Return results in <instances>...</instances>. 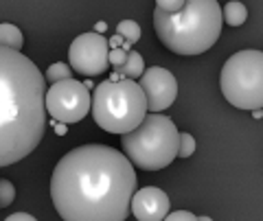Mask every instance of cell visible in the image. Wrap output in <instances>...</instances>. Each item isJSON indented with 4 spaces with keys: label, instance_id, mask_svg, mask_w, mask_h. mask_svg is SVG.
I'll return each mask as SVG.
<instances>
[{
    "label": "cell",
    "instance_id": "30bf717a",
    "mask_svg": "<svg viewBox=\"0 0 263 221\" xmlns=\"http://www.w3.org/2000/svg\"><path fill=\"white\" fill-rule=\"evenodd\" d=\"M169 195L156 186L138 188L132 197V212L138 221H162L169 215Z\"/></svg>",
    "mask_w": 263,
    "mask_h": 221
},
{
    "label": "cell",
    "instance_id": "e0dca14e",
    "mask_svg": "<svg viewBox=\"0 0 263 221\" xmlns=\"http://www.w3.org/2000/svg\"><path fill=\"white\" fill-rule=\"evenodd\" d=\"M195 151V138L191 134H180V149H178V158H191Z\"/></svg>",
    "mask_w": 263,
    "mask_h": 221
},
{
    "label": "cell",
    "instance_id": "52a82bcc",
    "mask_svg": "<svg viewBox=\"0 0 263 221\" xmlns=\"http://www.w3.org/2000/svg\"><path fill=\"white\" fill-rule=\"evenodd\" d=\"M46 114L57 123L72 125L79 123L92 108V94L90 90L77 79L57 81L46 90L44 96Z\"/></svg>",
    "mask_w": 263,
    "mask_h": 221
},
{
    "label": "cell",
    "instance_id": "6da1fadb",
    "mask_svg": "<svg viewBox=\"0 0 263 221\" xmlns=\"http://www.w3.org/2000/svg\"><path fill=\"white\" fill-rule=\"evenodd\" d=\"M134 193V167L108 145L75 147L53 169L51 199L64 221H125Z\"/></svg>",
    "mask_w": 263,
    "mask_h": 221
},
{
    "label": "cell",
    "instance_id": "4fadbf2b",
    "mask_svg": "<svg viewBox=\"0 0 263 221\" xmlns=\"http://www.w3.org/2000/svg\"><path fill=\"white\" fill-rule=\"evenodd\" d=\"M143 72H145L143 55H141V53H136V51H129V53H127L125 64H123V68L119 70V75H121L123 79H132V81H136V79H141Z\"/></svg>",
    "mask_w": 263,
    "mask_h": 221
},
{
    "label": "cell",
    "instance_id": "7c38bea8",
    "mask_svg": "<svg viewBox=\"0 0 263 221\" xmlns=\"http://www.w3.org/2000/svg\"><path fill=\"white\" fill-rule=\"evenodd\" d=\"M22 44H24L22 31L15 24H9V22L0 24V46L11 48V51H20Z\"/></svg>",
    "mask_w": 263,
    "mask_h": 221
},
{
    "label": "cell",
    "instance_id": "277c9868",
    "mask_svg": "<svg viewBox=\"0 0 263 221\" xmlns=\"http://www.w3.org/2000/svg\"><path fill=\"white\" fill-rule=\"evenodd\" d=\"M121 147L132 167L143 171H160L178 158L180 132L169 116L147 114L136 129L121 136Z\"/></svg>",
    "mask_w": 263,
    "mask_h": 221
},
{
    "label": "cell",
    "instance_id": "5b68a950",
    "mask_svg": "<svg viewBox=\"0 0 263 221\" xmlns=\"http://www.w3.org/2000/svg\"><path fill=\"white\" fill-rule=\"evenodd\" d=\"M95 123L108 134H127L147 116V99L138 81H101L92 92Z\"/></svg>",
    "mask_w": 263,
    "mask_h": 221
},
{
    "label": "cell",
    "instance_id": "ac0fdd59",
    "mask_svg": "<svg viewBox=\"0 0 263 221\" xmlns=\"http://www.w3.org/2000/svg\"><path fill=\"white\" fill-rule=\"evenodd\" d=\"M186 0H156V9H160L164 13H178L184 7Z\"/></svg>",
    "mask_w": 263,
    "mask_h": 221
},
{
    "label": "cell",
    "instance_id": "5bb4252c",
    "mask_svg": "<svg viewBox=\"0 0 263 221\" xmlns=\"http://www.w3.org/2000/svg\"><path fill=\"white\" fill-rule=\"evenodd\" d=\"M44 79H46L51 86L57 84V81L72 79V68L68 66V64H64V62H55V64H51V66H48Z\"/></svg>",
    "mask_w": 263,
    "mask_h": 221
},
{
    "label": "cell",
    "instance_id": "cb8c5ba5",
    "mask_svg": "<svg viewBox=\"0 0 263 221\" xmlns=\"http://www.w3.org/2000/svg\"><path fill=\"white\" fill-rule=\"evenodd\" d=\"M95 33H99V35H101V33H105V31H108V24H105V22H97L95 24Z\"/></svg>",
    "mask_w": 263,
    "mask_h": 221
},
{
    "label": "cell",
    "instance_id": "2e32d148",
    "mask_svg": "<svg viewBox=\"0 0 263 221\" xmlns=\"http://www.w3.org/2000/svg\"><path fill=\"white\" fill-rule=\"evenodd\" d=\"M13 199H15V186L9 182V179L0 177V208L11 206Z\"/></svg>",
    "mask_w": 263,
    "mask_h": 221
},
{
    "label": "cell",
    "instance_id": "484cf974",
    "mask_svg": "<svg viewBox=\"0 0 263 221\" xmlns=\"http://www.w3.org/2000/svg\"><path fill=\"white\" fill-rule=\"evenodd\" d=\"M197 219H200V221H213L211 217H206V215H202V217H197Z\"/></svg>",
    "mask_w": 263,
    "mask_h": 221
},
{
    "label": "cell",
    "instance_id": "3957f363",
    "mask_svg": "<svg viewBox=\"0 0 263 221\" xmlns=\"http://www.w3.org/2000/svg\"><path fill=\"white\" fill-rule=\"evenodd\" d=\"M221 9L217 0H186L178 13L154 9L158 39L176 55H202L221 35Z\"/></svg>",
    "mask_w": 263,
    "mask_h": 221
},
{
    "label": "cell",
    "instance_id": "603a6c76",
    "mask_svg": "<svg viewBox=\"0 0 263 221\" xmlns=\"http://www.w3.org/2000/svg\"><path fill=\"white\" fill-rule=\"evenodd\" d=\"M51 125L55 127V134H57V136H64V134H66V125H64V123H57V120H51Z\"/></svg>",
    "mask_w": 263,
    "mask_h": 221
},
{
    "label": "cell",
    "instance_id": "9c48e42d",
    "mask_svg": "<svg viewBox=\"0 0 263 221\" xmlns=\"http://www.w3.org/2000/svg\"><path fill=\"white\" fill-rule=\"evenodd\" d=\"M138 86H141L147 99V112L152 114H160L162 110L171 108L178 96L176 77L167 68H160V66L145 68L141 79H138Z\"/></svg>",
    "mask_w": 263,
    "mask_h": 221
},
{
    "label": "cell",
    "instance_id": "ffe728a7",
    "mask_svg": "<svg viewBox=\"0 0 263 221\" xmlns=\"http://www.w3.org/2000/svg\"><path fill=\"white\" fill-rule=\"evenodd\" d=\"M162 221H200L193 212H189V210H176V212H171V215H167Z\"/></svg>",
    "mask_w": 263,
    "mask_h": 221
},
{
    "label": "cell",
    "instance_id": "7402d4cb",
    "mask_svg": "<svg viewBox=\"0 0 263 221\" xmlns=\"http://www.w3.org/2000/svg\"><path fill=\"white\" fill-rule=\"evenodd\" d=\"M123 42H125V39H123L121 35H114V37L110 39V42H108V46H110V51H112V48H121V46H123Z\"/></svg>",
    "mask_w": 263,
    "mask_h": 221
},
{
    "label": "cell",
    "instance_id": "8992f818",
    "mask_svg": "<svg viewBox=\"0 0 263 221\" xmlns=\"http://www.w3.org/2000/svg\"><path fill=\"white\" fill-rule=\"evenodd\" d=\"M224 99L237 110H263V53L239 51L230 55L219 75Z\"/></svg>",
    "mask_w": 263,
    "mask_h": 221
},
{
    "label": "cell",
    "instance_id": "d4e9b609",
    "mask_svg": "<svg viewBox=\"0 0 263 221\" xmlns=\"http://www.w3.org/2000/svg\"><path fill=\"white\" fill-rule=\"evenodd\" d=\"M252 114H254V118H261L263 116V110H254Z\"/></svg>",
    "mask_w": 263,
    "mask_h": 221
},
{
    "label": "cell",
    "instance_id": "8fae6325",
    "mask_svg": "<svg viewBox=\"0 0 263 221\" xmlns=\"http://www.w3.org/2000/svg\"><path fill=\"white\" fill-rule=\"evenodd\" d=\"M221 20H224L228 27H241V24L248 20V9H246L243 3H237V0H230L221 9Z\"/></svg>",
    "mask_w": 263,
    "mask_h": 221
},
{
    "label": "cell",
    "instance_id": "d6986e66",
    "mask_svg": "<svg viewBox=\"0 0 263 221\" xmlns=\"http://www.w3.org/2000/svg\"><path fill=\"white\" fill-rule=\"evenodd\" d=\"M125 59H127V51H123V48H112L108 53V64L114 66V70H121Z\"/></svg>",
    "mask_w": 263,
    "mask_h": 221
},
{
    "label": "cell",
    "instance_id": "ba28073f",
    "mask_svg": "<svg viewBox=\"0 0 263 221\" xmlns=\"http://www.w3.org/2000/svg\"><path fill=\"white\" fill-rule=\"evenodd\" d=\"M108 39L99 33H81L72 39L68 48V64L70 68L84 77L103 75L110 68L108 64Z\"/></svg>",
    "mask_w": 263,
    "mask_h": 221
},
{
    "label": "cell",
    "instance_id": "9a60e30c",
    "mask_svg": "<svg viewBox=\"0 0 263 221\" xmlns=\"http://www.w3.org/2000/svg\"><path fill=\"white\" fill-rule=\"evenodd\" d=\"M117 35H121L127 44H136L141 39V27L134 20H123L117 27Z\"/></svg>",
    "mask_w": 263,
    "mask_h": 221
},
{
    "label": "cell",
    "instance_id": "7a4b0ae2",
    "mask_svg": "<svg viewBox=\"0 0 263 221\" xmlns=\"http://www.w3.org/2000/svg\"><path fill=\"white\" fill-rule=\"evenodd\" d=\"M44 75L27 55L0 46V167L27 158L48 127Z\"/></svg>",
    "mask_w": 263,
    "mask_h": 221
},
{
    "label": "cell",
    "instance_id": "44dd1931",
    "mask_svg": "<svg viewBox=\"0 0 263 221\" xmlns=\"http://www.w3.org/2000/svg\"><path fill=\"white\" fill-rule=\"evenodd\" d=\"M5 221H37V219L29 215V212H13V215H9Z\"/></svg>",
    "mask_w": 263,
    "mask_h": 221
}]
</instances>
